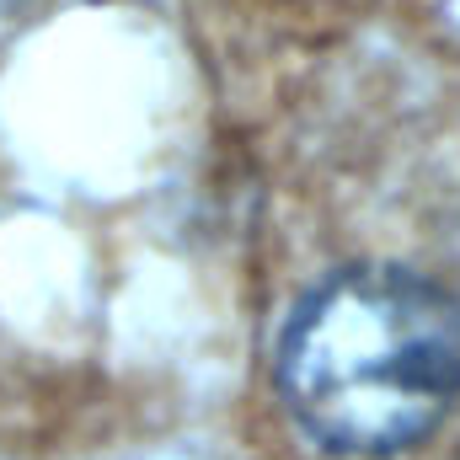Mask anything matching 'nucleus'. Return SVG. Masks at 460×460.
<instances>
[{"label": "nucleus", "mask_w": 460, "mask_h": 460, "mask_svg": "<svg viewBox=\"0 0 460 460\" xmlns=\"http://www.w3.org/2000/svg\"><path fill=\"white\" fill-rule=\"evenodd\" d=\"M279 391L338 456L407 450L460 396V300L396 262L338 268L284 322Z\"/></svg>", "instance_id": "f257e3e1"}]
</instances>
